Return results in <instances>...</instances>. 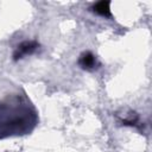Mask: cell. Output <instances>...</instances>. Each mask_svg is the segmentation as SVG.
<instances>
[{"label": "cell", "mask_w": 152, "mask_h": 152, "mask_svg": "<svg viewBox=\"0 0 152 152\" xmlns=\"http://www.w3.org/2000/svg\"><path fill=\"white\" fill-rule=\"evenodd\" d=\"M38 48H39V44L36 40H25L17 46V49L13 53V59L19 61L27 55H32Z\"/></svg>", "instance_id": "obj_1"}, {"label": "cell", "mask_w": 152, "mask_h": 152, "mask_svg": "<svg viewBox=\"0 0 152 152\" xmlns=\"http://www.w3.org/2000/svg\"><path fill=\"white\" fill-rule=\"evenodd\" d=\"M78 64L82 69H86V70H94L100 65L95 55H93L90 51H86L80 56Z\"/></svg>", "instance_id": "obj_2"}, {"label": "cell", "mask_w": 152, "mask_h": 152, "mask_svg": "<svg viewBox=\"0 0 152 152\" xmlns=\"http://www.w3.org/2000/svg\"><path fill=\"white\" fill-rule=\"evenodd\" d=\"M91 8L95 13H97L102 17H110L112 15V13H110V1H104V0L99 1Z\"/></svg>", "instance_id": "obj_3"}]
</instances>
